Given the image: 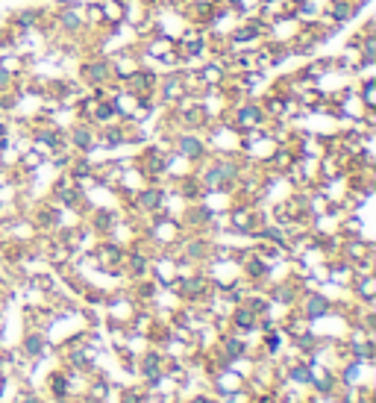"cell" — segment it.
I'll return each mask as SVG.
<instances>
[]
</instances>
